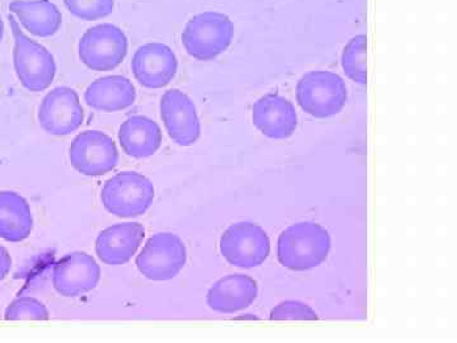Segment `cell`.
Wrapping results in <instances>:
<instances>
[{
	"label": "cell",
	"instance_id": "1",
	"mask_svg": "<svg viewBox=\"0 0 457 343\" xmlns=\"http://www.w3.org/2000/svg\"><path fill=\"white\" fill-rule=\"evenodd\" d=\"M330 246L332 240L326 228L315 222H297L278 238V261L288 270L315 269L327 260Z\"/></svg>",
	"mask_w": 457,
	"mask_h": 343
},
{
	"label": "cell",
	"instance_id": "2",
	"mask_svg": "<svg viewBox=\"0 0 457 343\" xmlns=\"http://www.w3.org/2000/svg\"><path fill=\"white\" fill-rule=\"evenodd\" d=\"M8 21L14 38V68L18 79L29 92H44L55 79V59L46 47L33 41L21 29L13 14H9Z\"/></svg>",
	"mask_w": 457,
	"mask_h": 343
},
{
	"label": "cell",
	"instance_id": "3",
	"mask_svg": "<svg viewBox=\"0 0 457 343\" xmlns=\"http://www.w3.org/2000/svg\"><path fill=\"white\" fill-rule=\"evenodd\" d=\"M234 25L227 14L207 11L188 21L182 33V44L189 56L212 62L230 46Z\"/></svg>",
	"mask_w": 457,
	"mask_h": 343
},
{
	"label": "cell",
	"instance_id": "4",
	"mask_svg": "<svg viewBox=\"0 0 457 343\" xmlns=\"http://www.w3.org/2000/svg\"><path fill=\"white\" fill-rule=\"evenodd\" d=\"M152 180L137 172H122L104 183L101 201L104 209L119 218L144 215L154 201Z\"/></svg>",
	"mask_w": 457,
	"mask_h": 343
},
{
	"label": "cell",
	"instance_id": "5",
	"mask_svg": "<svg viewBox=\"0 0 457 343\" xmlns=\"http://www.w3.org/2000/svg\"><path fill=\"white\" fill-rule=\"evenodd\" d=\"M347 97L345 82L332 71H311L297 83V104L317 119H327L341 113Z\"/></svg>",
	"mask_w": 457,
	"mask_h": 343
},
{
	"label": "cell",
	"instance_id": "6",
	"mask_svg": "<svg viewBox=\"0 0 457 343\" xmlns=\"http://www.w3.org/2000/svg\"><path fill=\"white\" fill-rule=\"evenodd\" d=\"M129 50L128 38L120 27L104 23L87 29L78 54L90 71H111L122 64Z\"/></svg>",
	"mask_w": 457,
	"mask_h": 343
},
{
	"label": "cell",
	"instance_id": "7",
	"mask_svg": "<svg viewBox=\"0 0 457 343\" xmlns=\"http://www.w3.org/2000/svg\"><path fill=\"white\" fill-rule=\"evenodd\" d=\"M187 251L185 243L173 233H158L147 240L137 257L141 275L152 281H168L185 267Z\"/></svg>",
	"mask_w": 457,
	"mask_h": 343
},
{
	"label": "cell",
	"instance_id": "8",
	"mask_svg": "<svg viewBox=\"0 0 457 343\" xmlns=\"http://www.w3.org/2000/svg\"><path fill=\"white\" fill-rule=\"evenodd\" d=\"M220 251L222 257L233 266L253 269L269 257L270 238L260 225L249 222H236L222 234Z\"/></svg>",
	"mask_w": 457,
	"mask_h": 343
},
{
	"label": "cell",
	"instance_id": "9",
	"mask_svg": "<svg viewBox=\"0 0 457 343\" xmlns=\"http://www.w3.org/2000/svg\"><path fill=\"white\" fill-rule=\"evenodd\" d=\"M69 161L71 167L83 176H104L119 163V150L112 138L104 132L84 131L69 147Z\"/></svg>",
	"mask_w": 457,
	"mask_h": 343
},
{
	"label": "cell",
	"instance_id": "10",
	"mask_svg": "<svg viewBox=\"0 0 457 343\" xmlns=\"http://www.w3.org/2000/svg\"><path fill=\"white\" fill-rule=\"evenodd\" d=\"M83 121L82 102L71 87H56L42 99L38 122L47 134L66 137L77 131Z\"/></svg>",
	"mask_w": 457,
	"mask_h": 343
},
{
	"label": "cell",
	"instance_id": "11",
	"mask_svg": "<svg viewBox=\"0 0 457 343\" xmlns=\"http://www.w3.org/2000/svg\"><path fill=\"white\" fill-rule=\"evenodd\" d=\"M179 69L176 54L162 42H149L135 51L131 71L147 89H161L174 79Z\"/></svg>",
	"mask_w": 457,
	"mask_h": 343
},
{
	"label": "cell",
	"instance_id": "12",
	"mask_svg": "<svg viewBox=\"0 0 457 343\" xmlns=\"http://www.w3.org/2000/svg\"><path fill=\"white\" fill-rule=\"evenodd\" d=\"M161 116L168 135L180 146H194L201 135L196 106L186 93L170 89L161 99Z\"/></svg>",
	"mask_w": 457,
	"mask_h": 343
},
{
	"label": "cell",
	"instance_id": "13",
	"mask_svg": "<svg viewBox=\"0 0 457 343\" xmlns=\"http://www.w3.org/2000/svg\"><path fill=\"white\" fill-rule=\"evenodd\" d=\"M101 269L86 252H73L57 261L53 271V285L62 297H80L99 284Z\"/></svg>",
	"mask_w": 457,
	"mask_h": 343
},
{
	"label": "cell",
	"instance_id": "14",
	"mask_svg": "<svg viewBox=\"0 0 457 343\" xmlns=\"http://www.w3.org/2000/svg\"><path fill=\"white\" fill-rule=\"evenodd\" d=\"M255 128L273 140H285L297 128V113L288 99L269 93L258 99L252 111Z\"/></svg>",
	"mask_w": 457,
	"mask_h": 343
},
{
	"label": "cell",
	"instance_id": "15",
	"mask_svg": "<svg viewBox=\"0 0 457 343\" xmlns=\"http://www.w3.org/2000/svg\"><path fill=\"white\" fill-rule=\"evenodd\" d=\"M145 229L139 222H123L104 229L96 240V254L110 266H121L137 255L143 245Z\"/></svg>",
	"mask_w": 457,
	"mask_h": 343
},
{
	"label": "cell",
	"instance_id": "16",
	"mask_svg": "<svg viewBox=\"0 0 457 343\" xmlns=\"http://www.w3.org/2000/svg\"><path fill=\"white\" fill-rule=\"evenodd\" d=\"M84 101L93 110L119 113L135 104L137 90L129 78L108 75L89 84L84 92Z\"/></svg>",
	"mask_w": 457,
	"mask_h": 343
},
{
	"label": "cell",
	"instance_id": "17",
	"mask_svg": "<svg viewBox=\"0 0 457 343\" xmlns=\"http://www.w3.org/2000/svg\"><path fill=\"white\" fill-rule=\"evenodd\" d=\"M258 297V285L245 275H228L216 281L207 293L212 311L236 313L248 308Z\"/></svg>",
	"mask_w": 457,
	"mask_h": 343
},
{
	"label": "cell",
	"instance_id": "18",
	"mask_svg": "<svg viewBox=\"0 0 457 343\" xmlns=\"http://www.w3.org/2000/svg\"><path fill=\"white\" fill-rule=\"evenodd\" d=\"M9 11L20 25L37 38H51L62 29V12L51 0H14Z\"/></svg>",
	"mask_w": 457,
	"mask_h": 343
},
{
	"label": "cell",
	"instance_id": "19",
	"mask_svg": "<svg viewBox=\"0 0 457 343\" xmlns=\"http://www.w3.org/2000/svg\"><path fill=\"white\" fill-rule=\"evenodd\" d=\"M161 126L145 116H131L122 122L119 141L123 152L135 159L154 155L162 146Z\"/></svg>",
	"mask_w": 457,
	"mask_h": 343
},
{
	"label": "cell",
	"instance_id": "20",
	"mask_svg": "<svg viewBox=\"0 0 457 343\" xmlns=\"http://www.w3.org/2000/svg\"><path fill=\"white\" fill-rule=\"evenodd\" d=\"M33 216L25 197L16 192H0V238L20 243L31 236Z\"/></svg>",
	"mask_w": 457,
	"mask_h": 343
},
{
	"label": "cell",
	"instance_id": "21",
	"mask_svg": "<svg viewBox=\"0 0 457 343\" xmlns=\"http://www.w3.org/2000/svg\"><path fill=\"white\" fill-rule=\"evenodd\" d=\"M366 35H357L345 45L342 53V68L352 82L368 83L366 69Z\"/></svg>",
	"mask_w": 457,
	"mask_h": 343
},
{
	"label": "cell",
	"instance_id": "22",
	"mask_svg": "<svg viewBox=\"0 0 457 343\" xmlns=\"http://www.w3.org/2000/svg\"><path fill=\"white\" fill-rule=\"evenodd\" d=\"M65 7L82 21L104 20L112 14L114 0H64Z\"/></svg>",
	"mask_w": 457,
	"mask_h": 343
},
{
	"label": "cell",
	"instance_id": "23",
	"mask_svg": "<svg viewBox=\"0 0 457 343\" xmlns=\"http://www.w3.org/2000/svg\"><path fill=\"white\" fill-rule=\"evenodd\" d=\"M50 318V313L46 306L40 300L31 297H18L9 304L7 311H5V319L7 321H47Z\"/></svg>",
	"mask_w": 457,
	"mask_h": 343
},
{
	"label": "cell",
	"instance_id": "24",
	"mask_svg": "<svg viewBox=\"0 0 457 343\" xmlns=\"http://www.w3.org/2000/svg\"><path fill=\"white\" fill-rule=\"evenodd\" d=\"M270 319L272 321H288V319H303V321H315L318 319V314L315 311H312L308 304L302 302H294V300H287L279 304L276 306L272 312H270Z\"/></svg>",
	"mask_w": 457,
	"mask_h": 343
},
{
	"label": "cell",
	"instance_id": "25",
	"mask_svg": "<svg viewBox=\"0 0 457 343\" xmlns=\"http://www.w3.org/2000/svg\"><path fill=\"white\" fill-rule=\"evenodd\" d=\"M12 269V258L7 249L0 246V281L7 278Z\"/></svg>",
	"mask_w": 457,
	"mask_h": 343
},
{
	"label": "cell",
	"instance_id": "26",
	"mask_svg": "<svg viewBox=\"0 0 457 343\" xmlns=\"http://www.w3.org/2000/svg\"><path fill=\"white\" fill-rule=\"evenodd\" d=\"M3 36H4V23H3L2 17H0V44H2Z\"/></svg>",
	"mask_w": 457,
	"mask_h": 343
}]
</instances>
